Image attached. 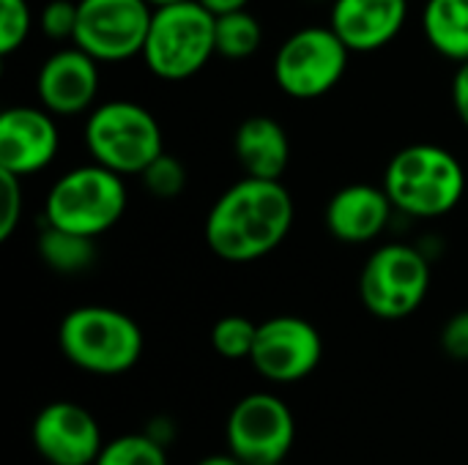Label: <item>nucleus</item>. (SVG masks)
I'll return each mask as SVG.
<instances>
[{
	"label": "nucleus",
	"instance_id": "nucleus-1",
	"mask_svg": "<svg viewBox=\"0 0 468 465\" xmlns=\"http://www.w3.org/2000/svg\"><path fill=\"white\" fill-rule=\"evenodd\" d=\"M293 197L282 181L241 178L225 189L206 217V244L228 263L271 255L293 227Z\"/></svg>",
	"mask_w": 468,
	"mask_h": 465
},
{
	"label": "nucleus",
	"instance_id": "nucleus-2",
	"mask_svg": "<svg viewBox=\"0 0 468 465\" xmlns=\"http://www.w3.org/2000/svg\"><path fill=\"white\" fill-rule=\"evenodd\" d=\"M384 189L395 211L417 219H436L463 200L466 170L452 151L433 143H417L389 159Z\"/></svg>",
	"mask_w": 468,
	"mask_h": 465
},
{
	"label": "nucleus",
	"instance_id": "nucleus-3",
	"mask_svg": "<svg viewBox=\"0 0 468 465\" xmlns=\"http://www.w3.org/2000/svg\"><path fill=\"white\" fill-rule=\"evenodd\" d=\"M217 55V14L200 0L154 8L143 47L148 71L165 82H181L206 69Z\"/></svg>",
	"mask_w": 468,
	"mask_h": 465
},
{
	"label": "nucleus",
	"instance_id": "nucleus-4",
	"mask_svg": "<svg viewBox=\"0 0 468 465\" xmlns=\"http://www.w3.org/2000/svg\"><path fill=\"white\" fill-rule=\"evenodd\" d=\"M58 345L74 367L90 375H121L140 362L143 332L132 315L115 307L88 304L60 321Z\"/></svg>",
	"mask_w": 468,
	"mask_h": 465
},
{
	"label": "nucleus",
	"instance_id": "nucleus-5",
	"mask_svg": "<svg viewBox=\"0 0 468 465\" xmlns=\"http://www.w3.org/2000/svg\"><path fill=\"white\" fill-rule=\"evenodd\" d=\"M126 211V184L115 170L90 162L63 173L47 192L44 222L88 238L112 230Z\"/></svg>",
	"mask_w": 468,
	"mask_h": 465
},
{
	"label": "nucleus",
	"instance_id": "nucleus-6",
	"mask_svg": "<svg viewBox=\"0 0 468 465\" xmlns=\"http://www.w3.org/2000/svg\"><path fill=\"white\" fill-rule=\"evenodd\" d=\"M85 145L93 162L123 178L140 175L159 153H165L162 126L154 112L126 99L104 101L88 112Z\"/></svg>",
	"mask_w": 468,
	"mask_h": 465
},
{
	"label": "nucleus",
	"instance_id": "nucleus-7",
	"mask_svg": "<svg viewBox=\"0 0 468 465\" xmlns=\"http://www.w3.org/2000/svg\"><path fill=\"white\" fill-rule=\"evenodd\" d=\"M354 52L332 25H307L291 33L274 55L277 88L299 101H313L337 88Z\"/></svg>",
	"mask_w": 468,
	"mask_h": 465
},
{
	"label": "nucleus",
	"instance_id": "nucleus-8",
	"mask_svg": "<svg viewBox=\"0 0 468 465\" xmlns=\"http://www.w3.org/2000/svg\"><path fill=\"white\" fill-rule=\"evenodd\" d=\"M431 291V260L409 244L378 247L359 274V299L365 310L381 321H403L414 315Z\"/></svg>",
	"mask_w": 468,
	"mask_h": 465
},
{
	"label": "nucleus",
	"instance_id": "nucleus-9",
	"mask_svg": "<svg viewBox=\"0 0 468 465\" xmlns=\"http://www.w3.org/2000/svg\"><path fill=\"white\" fill-rule=\"evenodd\" d=\"M74 41L99 63L143 55L154 5L148 0H77Z\"/></svg>",
	"mask_w": 468,
	"mask_h": 465
},
{
	"label": "nucleus",
	"instance_id": "nucleus-10",
	"mask_svg": "<svg viewBox=\"0 0 468 465\" xmlns=\"http://www.w3.org/2000/svg\"><path fill=\"white\" fill-rule=\"evenodd\" d=\"M225 436L228 452L244 465L285 463L296 439V419L285 400L255 392L233 406Z\"/></svg>",
	"mask_w": 468,
	"mask_h": 465
},
{
	"label": "nucleus",
	"instance_id": "nucleus-11",
	"mask_svg": "<svg viewBox=\"0 0 468 465\" xmlns=\"http://www.w3.org/2000/svg\"><path fill=\"white\" fill-rule=\"evenodd\" d=\"M324 356L318 329L296 315H277L258 323L252 367L274 384H296L315 373Z\"/></svg>",
	"mask_w": 468,
	"mask_h": 465
},
{
	"label": "nucleus",
	"instance_id": "nucleus-12",
	"mask_svg": "<svg viewBox=\"0 0 468 465\" xmlns=\"http://www.w3.org/2000/svg\"><path fill=\"white\" fill-rule=\"evenodd\" d=\"M30 439L49 465H93L104 449L93 414L69 400L44 406L33 419Z\"/></svg>",
	"mask_w": 468,
	"mask_h": 465
},
{
	"label": "nucleus",
	"instance_id": "nucleus-13",
	"mask_svg": "<svg viewBox=\"0 0 468 465\" xmlns=\"http://www.w3.org/2000/svg\"><path fill=\"white\" fill-rule=\"evenodd\" d=\"M36 96L44 110L74 118L93 110L99 96V60L77 44L52 52L36 74Z\"/></svg>",
	"mask_w": 468,
	"mask_h": 465
},
{
	"label": "nucleus",
	"instance_id": "nucleus-14",
	"mask_svg": "<svg viewBox=\"0 0 468 465\" xmlns=\"http://www.w3.org/2000/svg\"><path fill=\"white\" fill-rule=\"evenodd\" d=\"M60 134L44 107H8L0 115V170L19 178L41 173L58 156Z\"/></svg>",
	"mask_w": 468,
	"mask_h": 465
},
{
	"label": "nucleus",
	"instance_id": "nucleus-15",
	"mask_svg": "<svg viewBox=\"0 0 468 465\" xmlns=\"http://www.w3.org/2000/svg\"><path fill=\"white\" fill-rule=\"evenodd\" d=\"M409 0H335L329 25L351 52H376L406 25Z\"/></svg>",
	"mask_w": 468,
	"mask_h": 465
},
{
	"label": "nucleus",
	"instance_id": "nucleus-16",
	"mask_svg": "<svg viewBox=\"0 0 468 465\" xmlns=\"http://www.w3.org/2000/svg\"><path fill=\"white\" fill-rule=\"evenodd\" d=\"M392 200L384 186L373 184H351L332 195L326 206V227L343 244H367L376 241L389 219H392Z\"/></svg>",
	"mask_w": 468,
	"mask_h": 465
},
{
	"label": "nucleus",
	"instance_id": "nucleus-17",
	"mask_svg": "<svg viewBox=\"0 0 468 465\" xmlns=\"http://www.w3.org/2000/svg\"><path fill=\"white\" fill-rule=\"evenodd\" d=\"M233 153L250 178L282 181L291 164V140L280 121L252 115L233 134Z\"/></svg>",
	"mask_w": 468,
	"mask_h": 465
},
{
	"label": "nucleus",
	"instance_id": "nucleus-18",
	"mask_svg": "<svg viewBox=\"0 0 468 465\" xmlns=\"http://www.w3.org/2000/svg\"><path fill=\"white\" fill-rule=\"evenodd\" d=\"M422 30L428 44L447 60H468V0H428Z\"/></svg>",
	"mask_w": 468,
	"mask_h": 465
},
{
	"label": "nucleus",
	"instance_id": "nucleus-19",
	"mask_svg": "<svg viewBox=\"0 0 468 465\" xmlns=\"http://www.w3.org/2000/svg\"><path fill=\"white\" fill-rule=\"evenodd\" d=\"M96 238L60 230L55 225H44V230L36 238L38 258L58 274H82L96 260Z\"/></svg>",
	"mask_w": 468,
	"mask_h": 465
},
{
	"label": "nucleus",
	"instance_id": "nucleus-20",
	"mask_svg": "<svg viewBox=\"0 0 468 465\" xmlns=\"http://www.w3.org/2000/svg\"><path fill=\"white\" fill-rule=\"evenodd\" d=\"M263 44V25L261 19L247 11L236 8L228 14H217V55L228 60L252 58Z\"/></svg>",
	"mask_w": 468,
	"mask_h": 465
},
{
	"label": "nucleus",
	"instance_id": "nucleus-21",
	"mask_svg": "<svg viewBox=\"0 0 468 465\" xmlns=\"http://www.w3.org/2000/svg\"><path fill=\"white\" fill-rule=\"evenodd\" d=\"M93 465H167L165 444L151 433L145 436H118L99 452Z\"/></svg>",
	"mask_w": 468,
	"mask_h": 465
},
{
	"label": "nucleus",
	"instance_id": "nucleus-22",
	"mask_svg": "<svg viewBox=\"0 0 468 465\" xmlns=\"http://www.w3.org/2000/svg\"><path fill=\"white\" fill-rule=\"evenodd\" d=\"M258 337V323L244 315H225L211 329V348L230 362L250 359Z\"/></svg>",
	"mask_w": 468,
	"mask_h": 465
},
{
	"label": "nucleus",
	"instance_id": "nucleus-23",
	"mask_svg": "<svg viewBox=\"0 0 468 465\" xmlns=\"http://www.w3.org/2000/svg\"><path fill=\"white\" fill-rule=\"evenodd\" d=\"M140 181H143V186H145L154 197H159V200H173V197H178V195L184 192V186H186V170H184V164H181L176 156L159 153V156L140 173Z\"/></svg>",
	"mask_w": 468,
	"mask_h": 465
},
{
	"label": "nucleus",
	"instance_id": "nucleus-24",
	"mask_svg": "<svg viewBox=\"0 0 468 465\" xmlns=\"http://www.w3.org/2000/svg\"><path fill=\"white\" fill-rule=\"evenodd\" d=\"M33 30V11L27 0H0V55H14Z\"/></svg>",
	"mask_w": 468,
	"mask_h": 465
},
{
	"label": "nucleus",
	"instance_id": "nucleus-25",
	"mask_svg": "<svg viewBox=\"0 0 468 465\" xmlns=\"http://www.w3.org/2000/svg\"><path fill=\"white\" fill-rule=\"evenodd\" d=\"M77 11L74 0H49L38 14V27L52 41H74L77 30Z\"/></svg>",
	"mask_w": 468,
	"mask_h": 465
},
{
	"label": "nucleus",
	"instance_id": "nucleus-26",
	"mask_svg": "<svg viewBox=\"0 0 468 465\" xmlns=\"http://www.w3.org/2000/svg\"><path fill=\"white\" fill-rule=\"evenodd\" d=\"M0 241H8L14 236V230L22 222V211H25V192H22V178L14 173L0 170Z\"/></svg>",
	"mask_w": 468,
	"mask_h": 465
},
{
	"label": "nucleus",
	"instance_id": "nucleus-27",
	"mask_svg": "<svg viewBox=\"0 0 468 465\" xmlns=\"http://www.w3.org/2000/svg\"><path fill=\"white\" fill-rule=\"evenodd\" d=\"M441 348L450 359L468 362V310L455 312L441 329Z\"/></svg>",
	"mask_w": 468,
	"mask_h": 465
},
{
	"label": "nucleus",
	"instance_id": "nucleus-28",
	"mask_svg": "<svg viewBox=\"0 0 468 465\" xmlns=\"http://www.w3.org/2000/svg\"><path fill=\"white\" fill-rule=\"evenodd\" d=\"M452 104L458 118L463 121V126L468 129V60L458 63L455 79H452Z\"/></svg>",
	"mask_w": 468,
	"mask_h": 465
},
{
	"label": "nucleus",
	"instance_id": "nucleus-29",
	"mask_svg": "<svg viewBox=\"0 0 468 465\" xmlns=\"http://www.w3.org/2000/svg\"><path fill=\"white\" fill-rule=\"evenodd\" d=\"M211 14H228V11H236V8H247L250 0H200Z\"/></svg>",
	"mask_w": 468,
	"mask_h": 465
},
{
	"label": "nucleus",
	"instance_id": "nucleus-30",
	"mask_svg": "<svg viewBox=\"0 0 468 465\" xmlns=\"http://www.w3.org/2000/svg\"><path fill=\"white\" fill-rule=\"evenodd\" d=\"M197 465H244V463H241L236 455H230V452H228V455H208V458H203Z\"/></svg>",
	"mask_w": 468,
	"mask_h": 465
},
{
	"label": "nucleus",
	"instance_id": "nucleus-31",
	"mask_svg": "<svg viewBox=\"0 0 468 465\" xmlns=\"http://www.w3.org/2000/svg\"><path fill=\"white\" fill-rule=\"evenodd\" d=\"M154 8H159V5H170V3H181V0H148Z\"/></svg>",
	"mask_w": 468,
	"mask_h": 465
},
{
	"label": "nucleus",
	"instance_id": "nucleus-32",
	"mask_svg": "<svg viewBox=\"0 0 468 465\" xmlns=\"http://www.w3.org/2000/svg\"><path fill=\"white\" fill-rule=\"evenodd\" d=\"M274 465H285V463H274Z\"/></svg>",
	"mask_w": 468,
	"mask_h": 465
}]
</instances>
